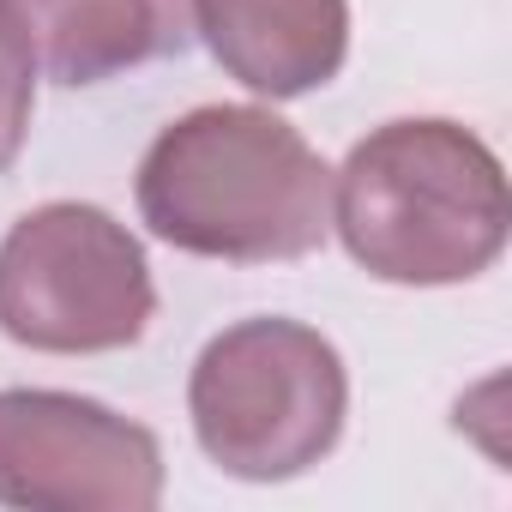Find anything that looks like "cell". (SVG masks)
Listing matches in <instances>:
<instances>
[{
  "label": "cell",
  "mask_w": 512,
  "mask_h": 512,
  "mask_svg": "<svg viewBox=\"0 0 512 512\" xmlns=\"http://www.w3.org/2000/svg\"><path fill=\"white\" fill-rule=\"evenodd\" d=\"M0 25L25 61L61 85H103L187 43V0H0Z\"/></svg>",
  "instance_id": "cell-6"
},
{
  "label": "cell",
  "mask_w": 512,
  "mask_h": 512,
  "mask_svg": "<svg viewBox=\"0 0 512 512\" xmlns=\"http://www.w3.org/2000/svg\"><path fill=\"white\" fill-rule=\"evenodd\" d=\"M344 362L296 320H241L193 368V428L211 464L247 482H284L320 464L344 428Z\"/></svg>",
  "instance_id": "cell-3"
},
{
  "label": "cell",
  "mask_w": 512,
  "mask_h": 512,
  "mask_svg": "<svg viewBox=\"0 0 512 512\" xmlns=\"http://www.w3.org/2000/svg\"><path fill=\"white\" fill-rule=\"evenodd\" d=\"M205 49L260 97H302L344 67V0H187Z\"/></svg>",
  "instance_id": "cell-7"
},
{
  "label": "cell",
  "mask_w": 512,
  "mask_h": 512,
  "mask_svg": "<svg viewBox=\"0 0 512 512\" xmlns=\"http://www.w3.org/2000/svg\"><path fill=\"white\" fill-rule=\"evenodd\" d=\"M31 85H37V67L25 61V49L7 37L0 25V169H7L25 145V127H31Z\"/></svg>",
  "instance_id": "cell-8"
},
{
  "label": "cell",
  "mask_w": 512,
  "mask_h": 512,
  "mask_svg": "<svg viewBox=\"0 0 512 512\" xmlns=\"http://www.w3.org/2000/svg\"><path fill=\"white\" fill-rule=\"evenodd\" d=\"M163 452L151 428L67 392H0V500L31 512H151Z\"/></svg>",
  "instance_id": "cell-5"
},
{
  "label": "cell",
  "mask_w": 512,
  "mask_h": 512,
  "mask_svg": "<svg viewBox=\"0 0 512 512\" xmlns=\"http://www.w3.org/2000/svg\"><path fill=\"white\" fill-rule=\"evenodd\" d=\"M139 211L205 260H302L332 229V169L266 109H193L145 151Z\"/></svg>",
  "instance_id": "cell-1"
},
{
  "label": "cell",
  "mask_w": 512,
  "mask_h": 512,
  "mask_svg": "<svg viewBox=\"0 0 512 512\" xmlns=\"http://www.w3.org/2000/svg\"><path fill=\"white\" fill-rule=\"evenodd\" d=\"M332 223L386 284H464L506 241V175L452 121H392L338 169Z\"/></svg>",
  "instance_id": "cell-2"
},
{
  "label": "cell",
  "mask_w": 512,
  "mask_h": 512,
  "mask_svg": "<svg viewBox=\"0 0 512 512\" xmlns=\"http://www.w3.org/2000/svg\"><path fill=\"white\" fill-rule=\"evenodd\" d=\"M157 296L139 241L97 205H43L0 241V332L49 356L121 350Z\"/></svg>",
  "instance_id": "cell-4"
}]
</instances>
